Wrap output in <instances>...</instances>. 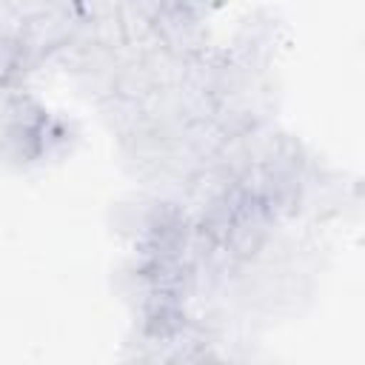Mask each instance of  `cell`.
Returning <instances> with one entry per match:
<instances>
[{
  "label": "cell",
  "mask_w": 365,
  "mask_h": 365,
  "mask_svg": "<svg viewBox=\"0 0 365 365\" xmlns=\"http://www.w3.org/2000/svg\"><path fill=\"white\" fill-rule=\"evenodd\" d=\"M271 217H274V214L265 208L262 200L245 194L242 202H240V208H237V214H234V220H231V225H228V234H225L222 245H225L234 257L251 259V257L265 245V240H268Z\"/></svg>",
  "instance_id": "6da1fadb"
},
{
  "label": "cell",
  "mask_w": 365,
  "mask_h": 365,
  "mask_svg": "<svg viewBox=\"0 0 365 365\" xmlns=\"http://www.w3.org/2000/svg\"><path fill=\"white\" fill-rule=\"evenodd\" d=\"M180 9H185L188 14H194V17H200L202 11H208L211 6H217V0H174Z\"/></svg>",
  "instance_id": "7a4b0ae2"
}]
</instances>
